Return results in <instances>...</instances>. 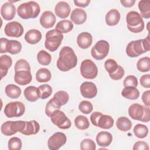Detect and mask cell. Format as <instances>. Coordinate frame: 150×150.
I'll list each match as a JSON object with an SVG mask.
<instances>
[{"label":"cell","mask_w":150,"mask_h":150,"mask_svg":"<svg viewBox=\"0 0 150 150\" xmlns=\"http://www.w3.org/2000/svg\"><path fill=\"white\" fill-rule=\"evenodd\" d=\"M77 57L72 48L69 46L63 47L59 52L57 61V67L62 71H67L76 66Z\"/></svg>","instance_id":"cell-1"},{"label":"cell","mask_w":150,"mask_h":150,"mask_svg":"<svg viewBox=\"0 0 150 150\" xmlns=\"http://www.w3.org/2000/svg\"><path fill=\"white\" fill-rule=\"evenodd\" d=\"M126 53L131 57H136L149 50V36L145 39L130 42L126 47Z\"/></svg>","instance_id":"cell-2"},{"label":"cell","mask_w":150,"mask_h":150,"mask_svg":"<svg viewBox=\"0 0 150 150\" xmlns=\"http://www.w3.org/2000/svg\"><path fill=\"white\" fill-rule=\"evenodd\" d=\"M40 12L39 5L35 1L21 4L17 8L18 16L23 19L36 18Z\"/></svg>","instance_id":"cell-3"},{"label":"cell","mask_w":150,"mask_h":150,"mask_svg":"<svg viewBox=\"0 0 150 150\" xmlns=\"http://www.w3.org/2000/svg\"><path fill=\"white\" fill-rule=\"evenodd\" d=\"M126 21L128 30L132 33L141 32L145 27L143 19L137 11H129L126 16Z\"/></svg>","instance_id":"cell-4"},{"label":"cell","mask_w":150,"mask_h":150,"mask_svg":"<svg viewBox=\"0 0 150 150\" xmlns=\"http://www.w3.org/2000/svg\"><path fill=\"white\" fill-rule=\"evenodd\" d=\"M45 46L46 49L50 52L56 51L62 43L63 35L56 29L49 30L45 35Z\"/></svg>","instance_id":"cell-5"},{"label":"cell","mask_w":150,"mask_h":150,"mask_svg":"<svg viewBox=\"0 0 150 150\" xmlns=\"http://www.w3.org/2000/svg\"><path fill=\"white\" fill-rule=\"evenodd\" d=\"M25 125V121H7L2 124L1 131L5 136H11L17 132H21L23 130Z\"/></svg>","instance_id":"cell-6"},{"label":"cell","mask_w":150,"mask_h":150,"mask_svg":"<svg viewBox=\"0 0 150 150\" xmlns=\"http://www.w3.org/2000/svg\"><path fill=\"white\" fill-rule=\"evenodd\" d=\"M4 111L8 118L19 117L25 113V106L21 101L10 102L5 105Z\"/></svg>","instance_id":"cell-7"},{"label":"cell","mask_w":150,"mask_h":150,"mask_svg":"<svg viewBox=\"0 0 150 150\" xmlns=\"http://www.w3.org/2000/svg\"><path fill=\"white\" fill-rule=\"evenodd\" d=\"M80 73L85 79H94L97 76L98 68L91 60L86 59L81 63Z\"/></svg>","instance_id":"cell-8"},{"label":"cell","mask_w":150,"mask_h":150,"mask_svg":"<svg viewBox=\"0 0 150 150\" xmlns=\"http://www.w3.org/2000/svg\"><path fill=\"white\" fill-rule=\"evenodd\" d=\"M109 49L110 45L108 42L105 40H100L91 48V56L96 60H101L108 55Z\"/></svg>","instance_id":"cell-9"},{"label":"cell","mask_w":150,"mask_h":150,"mask_svg":"<svg viewBox=\"0 0 150 150\" xmlns=\"http://www.w3.org/2000/svg\"><path fill=\"white\" fill-rule=\"evenodd\" d=\"M52 122L58 128L62 129H66L70 128L71 123L65 114L59 110L54 111L50 116Z\"/></svg>","instance_id":"cell-10"},{"label":"cell","mask_w":150,"mask_h":150,"mask_svg":"<svg viewBox=\"0 0 150 150\" xmlns=\"http://www.w3.org/2000/svg\"><path fill=\"white\" fill-rule=\"evenodd\" d=\"M67 141L66 135L61 132L53 134L47 141V146L50 150H57L63 146Z\"/></svg>","instance_id":"cell-11"},{"label":"cell","mask_w":150,"mask_h":150,"mask_svg":"<svg viewBox=\"0 0 150 150\" xmlns=\"http://www.w3.org/2000/svg\"><path fill=\"white\" fill-rule=\"evenodd\" d=\"M4 32L6 36L9 37L19 38L21 37L24 32L22 25L18 22H10L5 26Z\"/></svg>","instance_id":"cell-12"},{"label":"cell","mask_w":150,"mask_h":150,"mask_svg":"<svg viewBox=\"0 0 150 150\" xmlns=\"http://www.w3.org/2000/svg\"><path fill=\"white\" fill-rule=\"evenodd\" d=\"M82 96L87 98H93L97 94V88L96 84L90 81L83 82L80 87Z\"/></svg>","instance_id":"cell-13"},{"label":"cell","mask_w":150,"mask_h":150,"mask_svg":"<svg viewBox=\"0 0 150 150\" xmlns=\"http://www.w3.org/2000/svg\"><path fill=\"white\" fill-rule=\"evenodd\" d=\"M56 21V19L54 14L50 11L43 12L39 19L41 26L46 29L52 28L54 26Z\"/></svg>","instance_id":"cell-14"},{"label":"cell","mask_w":150,"mask_h":150,"mask_svg":"<svg viewBox=\"0 0 150 150\" xmlns=\"http://www.w3.org/2000/svg\"><path fill=\"white\" fill-rule=\"evenodd\" d=\"M1 14L5 20H12L14 18L16 14L15 5L10 1L4 3L1 8Z\"/></svg>","instance_id":"cell-15"},{"label":"cell","mask_w":150,"mask_h":150,"mask_svg":"<svg viewBox=\"0 0 150 150\" xmlns=\"http://www.w3.org/2000/svg\"><path fill=\"white\" fill-rule=\"evenodd\" d=\"M145 105L135 103L128 108L129 115L134 120L141 121L144 115Z\"/></svg>","instance_id":"cell-16"},{"label":"cell","mask_w":150,"mask_h":150,"mask_svg":"<svg viewBox=\"0 0 150 150\" xmlns=\"http://www.w3.org/2000/svg\"><path fill=\"white\" fill-rule=\"evenodd\" d=\"M32 76L29 71H18L15 73L14 80L19 85L25 86L31 82Z\"/></svg>","instance_id":"cell-17"},{"label":"cell","mask_w":150,"mask_h":150,"mask_svg":"<svg viewBox=\"0 0 150 150\" xmlns=\"http://www.w3.org/2000/svg\"><path fill=\"white\" fill-rule=\"evenodd\" d=\"M71 9L69 4L65 1H60L55 6L54 12L56 15L62 19L66 18L70 13Z\"/></svg>","instance_id":"cell-18"},{"label":"cell","mask_w":150,"mask_h":150,"mask_svg":"<svg viewBox=\"0 0 150 150\" xmlns=\"http://www.w3.org/2000/svg\"><path fill=\"white\" fill-rule=\"evenodd\" d=\"M70 19L76 25H81L87 19V13L83 9L75 8L71 13Z\"/></svg>","instance_id":"cell-19"},{"label":"cell","mask_w":150,"mask_h":150,"mask_svg":"<svg viewBox=\"0 0 150 150\" xmlns=\"http://www.w3.org/2000/svg\"><path fill=\"white\" fill-rule=\"evenodd\" d=\"M92 35L87 32L80 33L77 38V43L78 46L83 49L88 48L92 44Z\"/></svg>","instance_id":"cell-20"},{"label":"cell","mask_w":150,"mask_h":150,"mask_svg":"<svg viewBox=\"0 0 150 150\" xmlns=\"http://www.w3.org/2000/svg\"><path fill=\"white\" fill-rule=\"evenodd\" d=\"M96 141L100 146H108L112 141V136L107 131H101L96 136Z\"/></svg>","instance_id":"cell-21"},{"label":"cell","mask_w":150,"mask_h":150,"mask_svg":"<svg viewBox=\"0 0 150 150\" xmlns=\"http://www.w3.org/2000/svg\"><path fill=\"white\" fill-rule=\"evenodd\" d=\"M42 33L37 29H30L25 35V40L29 44L35 45L40 42L42 39Z\"/></svg>","instance_id":"cell-22"},{"label":"cell","mask_w":150,"mask_h":150,"mask_svg":"<svg viewBox=\"0 0 150 150\" xmlns=\"http://www.w3.org/2000/svg\"><path fill=\"white\" fill-rule=\"evenodd\" d=\"M120 17V13L117 9H110L105 15V22L108 26H115L118 23Z\"/></svg>","instance_id":"cell-23"},{"label":"cell","mask_w":150,"mask_h":150,"mask_svg":"<svg viewBox=\"0 0 150 150\" xmlns=\"http://www.w3.org/2000/svg\"><path fill=\"white\" fill-rule=\"evenodd\" d=\"M40 129L39 124L35 120L30 121H25V126L24 129L21 134L25 135H30L36 134Z\"/></svg>","instance_id":"cell-24"},{"label":"cell","mask_w":150,"mask_h":150,"mask_svg":"<svg viewBox=\"0 0 150 150\" xmlns=\"http://www.w3.org/2000/svg\"><path fill=\"white\" fill-rule=\"evenodd\" d=\"M12 60L10 56L4 54L0 57V72L1 79L6 75L8 70L12 66Z\"/></svg>","instance_id":"cell-25"},{"label":"cell","mask_w":150,"mask_h":150,"mask_svg":"<svg viewBox=\"0 0 150 150\" xmlns=\"http://www.w3.org/2000/svg\"><path fill=\"white\" fill-rule=\"evenodd\" d=\"M62 105H61L59 101L53 96L46 104L45 107V114L47 116L50 117L53 112L57 110H59Z\"/></svg>","instance_id":"cell-26"},{"label":"cell","mask_w":150,"mask_h":150,"mask_svg":"<svg viewBox=\"0 0 150 150\" xmlns=\"http://www.w3.org/2000/svg\"><path fill=\"white\" fill-rule=\"evenodd\" d=\"M121 95L128 100H137L139 96V92L135 87L127 86L122 89Z\"/></svg>","instance_id":"cell-27"},{"label":"cell","mask_w":150,"mask_h":150,"mask_svg":"<svg viewBox=\"0 0 150 150\" xmlns=\"http://www.w3.org/2000/svg\"><path fill=\"white\" fill-rule=\"evenodd\" d=\"M23 94L25 98L30 102H35L39 98L38 92V88L35 86H30L27 87L25 89Z\"/></svg>","instance_id":"cell-28"},{"label":"cell","mask_w":150,"mask_h":150,"mask_svg":"<svg viewBox=\"0 0 150 150\" xmlns=\"http://www.w3.org/2000/svg\"><path fill=\"white\" fill-rule=\"evenodd\" d=\"M73 28V23L67 19L59 21L55 27V29L61 33H67L70 32Z\"/></svg>","instance_id":"cell-29"},{"label":"cell","mask_w":150,"mask_h":150,"mask_svg":"<svg viewBox=\"0 0 150 150\" xmlns=\"http://www.w3.org/2000/svg\"><path fill=\"white\" fill-rule=\"evenodd\" d=\"M51 72L46 68H41L36 73V79L39 83L48 82L51 79Z\"/></svg>","instance_id":"cell-30"},{"label":"cell","mask_w":150,"mask_h":150,"mask_svg":"<svg viewBox=\"0 0 150 150\" xmlns=\"http://www.w3.org/2000/svg\"><path fill=\"white\" fill-rule=\"evenodd\" d=\"M114 125V119L110 115H103L100 117L98 123L97 127L103 129H110Z\"/></svg>","instance_id":"cell-31"},{"label":"cell","mask_w":150,"mask_h":150,"mask_svg":"<svg viewBox=\"0 0 150 150\" xmlns=\"http://www.w3.org/2000/svg\"><path fill=\"white\" fill-rule=\"evenodd\" d=\"M22 44L18 40H9L6 44V50L12 54L19 53L22 50Z\"/></svg>","instance_id":"cell-32"},{"label":"cell","mask_w":150,"mask_h":150,"mask_svg":"<svg viewBox=\"0 0 150 150\" xmlns=\"http://www.w3.org/2000/svg\"><path fill=\"white\" fill-rule=\"evenodd\" d=\"M5 91L6 96L12 99L18 98L21 94V90L20 87L13 84L7 85Z\"/></svg>","instance_id":"cell-33"},{"label":"cell","mask_w":150,"mask_h":150,"mask_svg":"<svg viewBox=\"0 0 150 150\" xmlns=\"http://www.w3.org/2000/svg\"><path fill=\"white\" fill-rule=\"evenodd\" d=\"M116 126L117 128L121 131H128L131 128L132 122L127 117H121L117 119Z\"/></svg>","instance_id":"cell-34"},{"label":"cell","mask_w":150,"mask_h":150,"mask_svg":"<svg viewBox=\"0 0 150 150\" xmlns=\"http://www.w3.org/2000/svg\"><path fill=\"white\" fill-rule=\"evenodd\" d=\"M138 8L141 12L142 18L148 19L150 18V1L148 0H142L138 2Z\"/></svg>","instance_id":"cell-35"},{"label":"cell","mask_w":150,"mask_h":150,"mask_svg":"<svg viewBox=\"0 0 150 150\" xmlns=\"http://www.w3.org/2000/svg\"><path fill=\"white\" fill-rule=\"evenodd\" d=\"M74 124L76 128L80 130L87 129L90 126L88 118L83 115H77L74 120Z\"/></svg>","instance_id":"cell-36"},{"label":"cell","mask_w":150,"mask_h":150,"mask_svg":"<svg viewBox=\"0 0 150 150\" xmlns=\"http://www.w3.org/2000/svg\"><path fill=\"white\" fill-rule=\"evenodd\" d=\"M53 91L52 87L49 84H42L38 88V95L40 98L45 100L50 96Z\"/></svg>","instance_id":"cell-37"},{"label":"cell","mask_w":150,"mask_h":150,"mask_svg":"<svg viewBox=\"0 0 150 150\" xmlns=\"http://www.w3.org/2000/svg\"><path fill=\"white\" fill-rule=\"evenodd\" d=\"M37 60L38 62L43 66L49 65L52 61L51 55L44 50H40L37 54Z\"/></svg>","instance_id":"cell-38"},{"label":"cell","mask_w":150,"mask_h":150,"mask_svg":"<svg viewBox=\"0 0 150 150\" xmlns=\"http://www.w3.org/2000/svg\"><path fill=\"white\" fill-rule=\"evenodd\" d=\"M137 69L141 72H147L150 70V59L149 57H143L139 59L137 63Z\"/></svg>","instance_id":"cell-39"},{"label":"cell","mask_w":150,"mask_h":150,"mask_svg":"<svg viewBox=\"0 0 150 150\" xmlns=\"http://www.w3.org/2000/svg\"><path fill=\"white\" fill-rule=\"evenodd\" d=\"M133 131L137 137L144 138H145L148 134V128L145 125L138 124L134 127Z\"/></svg>","instance_id":"cell-40"},{"label":"cell","mask_w":150,"mask_h":150,"mask_svg":"<svg viewBox=\"0 0 150 150\" xmlns=\"http://www.w3.org/2000/svg\"><path fill=\"white\" fill-rule=\"evenodd\" d=\"M22 146V141L18 137H12L8 141V147L9 150H20Z\"/></svg>","instance_id":"cell-41"},{"label":"cell","mask_w":150,"mask_h":150,"mask_svg":"<svg viewBox=\"0 0 150 150\" xmlns=\"http://www.w3.org/2000/svg\"><path fill=\"white\" fill-rule=\"evenodd\" d=\"M118 66L116 61L112 59H107L104 63L105 69L109 74L114 73L117 70Z\"/></svg>","instance_id":"cell-42"},{"label":"cell","mask_w":150,"mask_h":150,"mask_svg":"<svg viewBox=\"0 0 150 150\" xmlns=\"http://www.w3.org/2000/svg\"><path fill=\"white\" fill-rule=\"evenodd\" d=\"M15 72L18 71H30V67L29 63L25 59H21L18 60L15 64Z\"/></svg>","instance_id":"cell-43"},{"label":"cell","mask_w":150,"mask_h":150,"mask_svg":"<svg viewBox=\"0 0 150 150\" xmlns=\"http://www.w3.org/2000/svg\"><path fill=\"white\" fill-rule=\"evenodd\" d=\"M79 109L82 113L88 114L92 112L93 106L91 102L87 100H83L79 104Z\"/></svg>","instance_id":"cell-44"},{"label":"cell","mask_w":150,"mask_h":150,"mask_svg":"<svg viewBox=\"0 0 150 150\" xmlns=\"http://www.w3.org/2000/svg\"><path fill=\"white\" fill-rule=\"evenodd\" d=\"M96 145L95 142L91 139L86 138L81 141L80 142L81 150H95Z\"/></svg>","instance_id":"cell-45"},{"label":"cell","mask_w":150,"mask_h":150,"mask_svg":"<svg viewBox=\"0 0 150 150\" xmlns=\"http://www.w3.org/2000/svg\"><path fill=\"white\" fill-rule=\"evenodd\" d=\"M54 97H55L60 103L62 105H64L66 104L69 100V94L63 90L58 91L54 94Z\"/></svg>","instance_id":"cell-46"},{"label":"cell","mask_w":150,"mask_h":150,"mask_svg":"<svg viewBox=\"0 0 150 150\" xmlns=\"http://www.w3.org/2000/svg\"><path fill=\"white\" fill-rule=\"evenodd\" d=\"M123 85L124 87L132 86L137 87L138 86L137 78L132 75H129L127 76L123 81Z\"/></svg>","instance_id":"cell-47"},{"label":"cell","mask_w":150,"mask_h":150,"mask_svg":"<svg viewBox=\"0 0 150 150\" xmlns=\"http://www.w3.org/2000/svg\"><path fill=\"white\" fill-rule=\"evenodd\" d=\"M124 73L125 71L124 68L119 65L117 70L114 73L109 74V76L114 80H119L121 79L122 77L124 76Z\"/></svg>","instance_id":"cell-48"},{"label":"cell","mask_w":150,"mask_h":150,"mask_svg":"<svg viewBox=\"0 0 150 150\" xmlns=\"http://www.w3.org/2000/svg\"><path fill=\"white\" fill-rule=\"evenodd\" d=\"M140 83L142 87L149 88L150 87V74L142 75L140 78Z\"/></svg>","instance_id":"cell-49"},{"label":"cell","mask_w":150,"mask_h":150,"mask_svg":"<svg viewBox=\"0 0 150 150\" xmlns=\"http://www.w3.org/2000/svg\"><path fill=\"white\" fill-rule=\"evenodd\" d=\"M134 150H149L148 144L144 141H137L133 146Z\"/></svg>","instance_id":"cell-50"},{"label":"cell","mask_w":150,"mask_h":150,"mask_svg":"<svg viewBox=\"0 0 150 150\" xmlns=\"http://www.w3.org/2000/svg\"><path fill=\"white\" fill-rule=\"evenodd\" d=\"M103 114L100 112L95 111L93 112L90 115V121L93 125H94L96 127H97V123L98 121L100 118V117Z\"/></svg>","instance_id":"cell-51"},{"label":"cell","mask_w":150,"mask_h":150,"mask_svg":"<svg viewBox=\"0 0 150 150\" xmlns=\"http://www.w3.org/2000/svg\"><path fill=\"white\" fill-rule=\"evenodd\" d=\"M142 100L146 106L150 105V91L149 90L145 91L142 95Z\"/></svg>","instance_id":"cell-52"},{"label":"cell","mask_w":150,"mask_h":150,"mask_svg":"<svg viewBox=\"0 0 150 150\" xmlns=\"http://www.w3.org/2000/svg\"><path fill=\"white\" fill-rule=\"evenodd\" d=\"M150 120V109L148 106L145 105V111L144 115L140 121L144 122H148Z\"/></svg>","instance_id":"cell-53"},{"label":"cell","mask_w":150,"mask_h":150,"mask_svg":"<svg viewBox=\"0 0 150 150\" xmlns=\"http://www.w3.org/2000/svg\"><path fill=\"white\" fill-rule=\"evenodd\" d=\"M8 40H9L6 38H1L0 39V44H1L0 53H6V44H7V42H8Z\"/></svg>","instance_id":"cell-54"},{"label":"cell","mask_w":150,"mask_h":150,"mask_svg":"<svg viewBox=\"0 0 150 150\" xmlns=\"http://www.w3.org/2000/svg\"><path fill=\"white\" fill-rule=\"evenodd\" d=\"M90 3V0H83V1H74V4L76 6L85 8L87 7Z\"/></svg>","instance_id":"cell-55"},{"label":"cell","mask_w":150,"mask_h":150,"mask_svg":"<svg viewBox=\"0 0 150 150\" xmlns=\"http://www.w3.org/2000/svg\"><path fill=\"white\" fill-rule=\"evenodd\" d=\"M135 2V0H121L120 3L124 6L127 8L132 7Z\"/></svg>","instance_id":"cell-56"}]
</instances>
